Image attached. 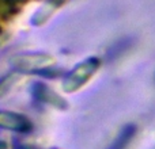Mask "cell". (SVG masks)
Wrapping results in <instances>:
<instances>
[{
	"label": "cell",
	"instance_id": "obj_1",
	"mask_svg": "<svg viewBox=\"0 0 155 149\" xmlns=\"http://www.w3.org/2000/svg\"><path fill=\"white\" fill-rule=\"evenodd\" d=\"M99 65H101V60L95 59V57H91V59L80 62L67 74L65 80L63 81V90L68 94L79 91L97 73V71L99 69Z\"/></svg>",
	"mask_w": 155,
	"mask_h": 149
},
{
	"label": "cell",
	"instance_id": "obj_2",
	"mask_svg": "<svg viewBox=\"0 0 155 149\" xmlns=\"http://www.w3.org/2000/svg\"><path fill=\"white\" fill-rule=\"evenodd\" d=\"M12 64L21 71H38L42 68H52L56 64V60L51 54L35 53V54H21L12 60Z\"/></svg>",
	"mask_w": 155,
	"mask_h": 149
},
{
	"label": "cell",
	"instance_id": "obj_3",
	"mask_svg": "<svg viewBox=\"0 0 155 149\" xmlns=\"http://www.w3.org/2000/svg\"><path fill=\"white\" fill-rule=\"evenodd\" d=\"M0 123H2L3 129H10V130L15 132H27L31 129V123L29 122V119L16 113L2 111Z\"/></svg>",
	"mask_w": 155,
	"mask_h": 149
},
{
	"label": "cell",
	"instance_id": "obj_4",
	"mask_svg": "<svg viewBox=\"0 0 155 149\" xmlns=\"http://www.w3.org/2000/svg\"><path fill=\"white\" fill-rule=\"evenodd\" d=\"M34 95L38 98V100L48 103L51 106H54L57 109H67V102L59 96L54 91H52L48 85L42 84V83H37L34 90Z\"/></svg>",
	"mask_w": 155,
	"mask_h": 149
},
{
	"label": "cell",
	"instance_id": "obj_5",
	"mask_svg": "<svg viewBox=\"0 0 155 149\" xmlns=\"http://www.w3.org/2000/svg\"><path fill=\"white\" fill-rule=\"evenodd\" d=\"M65 2H67V0H49L45 5H42V7L37 11V15H35L34 19H33L34 24H37V26L44 24L52 15H53L54 11H56L59 7H61Z\"/></svg>",
	"mask_w": 155,
	"mask_h": 149
},
{
	"label": "cell",
	"instance_id": "obj_6",
	"mask_svg": "<svg viewBox=\"0 0 155 149\" xmlns=\"http://www.w3.org/2000/svg\"><path fill=\"white\" fill-rule=\"evenodd\" d=\"M134 136H135V126H132V125L127 126L125 129L121 130L118 138L114 141V144L112 145L110 149H124L127 145H128V142L131 141Z\"/></svg>",
	"mask_w": 155,
	"mask_h": 149
}]
</instances>
